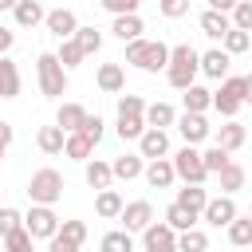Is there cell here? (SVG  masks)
I'll return each instance as SVG.
<instances>
[{"mask_svg": "<svg viewBox=\"0 0 252 252\" xmlns=\"http://www.w3.org/2000/svg\"><path fill=\"white\" fill-rule=\"evenodd\" d=\"M47 252H79V244H71V240H63L59 232L47 240Z\"/></svg>", "mask_w": 252, "mask_h": 252, "instance_id": "c3c4849f", "label": "cell"}, {"mask_svg": "<svg viewBox=\"0 0 252 252\" xmlns=\"http://www.w3.org/2000/svg\"><path fill=\"white\" fill-rule=\"evenodd\" d=\"M138 154H142L146 161L165 158V154H169V134H165V130H146V134L138 138Z\"/></svg>", "mask_w": 252, "mask_h": 252, "instance_id": "9a60e30c", "label": "cell"}, {"mask_svg": "<svg viewBox=\"0 0 252 252\" xmlns=\"http://www.w3.org/2000/svg\"><path fill=\"white\" fill-rule=\"evenodd\" d=\"M24 228H28L32 240H51V236L59 232V217H55L51 205H32V209L24 213Z\"/></svg>", "mask_w": 252, "mask_h": 252, "instance_id": "ba28073f", "label": "cell"}, {"mask_svg": "<svg viewBox=\"0 0 252 252\" xmlns=\"http://www.w3.org/2000/svg\"><path fill=\"white\" fill-rule=\"evenodd\" d=\"M248 220H252V205H248Z\"/></svg>", "mask_w": 252, "mask_h": 252, "instance_id": "9f6ffc18", "label": "cell"}, {"mask_svg": "<svg viewBox=\"0 0 252 252\" xmlns=\"http://www.w3.org/2000/svg\"><path fill=\"white\" fill-rule=\"evenodd\" d=\"M177 134L185 138V146H201V142L213 134V126H209L205 114H189V110H185V114L177 118Z\"/></svg>", "mask_w": 252, "mask_h": 252, "instance_id": "7c38bea8", "label": "cell"}, {"mask_svg": "<svg viewBox=\"0 0 252 252\" xmlns=\"http://www.w3.org/2000/svg\"><path fill=\"white\" fill-rule=\"evenodd\" d=\"M98 248H102V252H134V236H130L126 228H114V232H106V236L98 240Z\"/></svg>", "mask_w": 252, "mask_h": 252, "instance_id": "8d00e7d4", "label": "cell"}, {"mask_svg": "<svg viewBox=\"0 0 252 252\" xmlns=\"http://www.w3.org/2000/svg\"><path fill=\"white\" fill-rule=\"evenodd\" d=\"M20 224H24V213L12 209V205H0V240H4L8 232H16Z\"/></svg>", "mask_w": 252, "mask_h": 252, "instance_id": "ee69618b", "label": "cell"}, {"mask_svg": "<svg viewBox=\"0 0 252 252\" xmlns=\"http://www.w3.org/2000/svg\"><path fill=\"white\" fill-rule=\"evenodd\" d=\"M177 252H209V232H201V228L177 232Z\"/></svg>", "mask_w": 252, "mask_h": 252, "instance_id": "d590c367", "label": "cell"}, {"mask_svg": "<svg viewBox=\"0 0 252 252\" xmlns=\"http://www.w3.org/2000/svg\"><path fill=\"white\" fill-rule=\"evenodd\" d=\"M165 224H169L173 232H189V228H197V213H189V209H181V205H169V209H165Z\"/></svg>", "mask_w": 252, "mask_h": 252, "instance_id": "836d02e7", "label": "cell"}, {"mask_svg": "<svg viewBox=\"0 0 252 252\" xmlns=\"http://www.w3.org/2000/svg\"><path fill=\"white\" fill-rule=\"evenodd\" d=\"M122 193L118 189H98L94 193V213L102 217V220H118V213H122Z\"/></svg>", "mask_w": 252, "mask_h": 252, "instance_id": "7402d4cb", "label": "cell"}, {"mask_svg": "<svg viewBox=\"0 0 252 252\" xmlns=\"http://www.w3.org/2000/svg\"><path fill=\"white\" fill-rule=\"evenodd\" d=\"M20 87H24L20 67L4 55V59H0V98H16V94H20Z\"/></svg>", "mask_w": 252, "mask_h": 252, "instance_id": "d4e9b609", "label": "cell"}, {"mask_svg": "<svg viewBox=\"0 0 252 252\" xmlns=\"http://www.w3.org/2000/svg\"><path fill=\"white\" fill-rule=\"evenodd\" d=\"M244 142H248V130H244L236 118H228V122L217 130V142H213V146H220V150H228V154H232V150H240Z\"/></svg>", "mask_w": 252, "mask_h": 252, "instance_id": "44dd1931", "label": "cell"}, {"mask_svg": "<svg viewBox=\"0 0 252 252\" xmlns=\"http://www.w3.org/2000/svg\"><path fill=\"white\" fill-rule=\"evenodd\" d=\"M201 217H205V224H213V228H228L236 217H240V209H236V201L232 197H209V205L201 209Z\"/></svg>", "mask_w": 252, "mask_h": 252, "instance_id": "9c48e42d", "label": "cell"}, {"mask_svg": "<svg viewBox=\"0 0 252 252\" xmlns=\"http://www.w3.org/2000/svg\"><path fill=\"white\" fill-rule=\"evenodd\" d=\"M63 154L71 158V161H91V154H94V142L87 138V134H67V142H63Z\"/></svg>", "mask_w": 252, "mask_h": 252, "instance_id": "4dcf8cb0", "label": "cell"}, {"mask_svg": "<svg viewBox=\"0 0 252 252\" xmlns=\"http://www.w3.org/2000/svg\"><path fill=\"white\" fill-rule=\"evenodd\" d=\"M142 169H146V158H142V154H118V158L110 161L114 181H134V177H142Z\"/></svg>", "mask_w": 252, "mask_h": 252, "instance_id": "e0dca14e", "label": "cell"}, {"mask_svg": "<svg viewBox=\"0 0 252 252\" xmlns=\"http://www.w3.org/2000/svg\"><path fill=\"white\" fill-rule=\"evenodd\" d=\"M12 138H16V130H12V122H0V146H4V150L12 146Z\"/></svg>", "mask_w": 252, "mask_h": 252, "instance_id": "f907efd6", "label": "cell"}, {"mask_svg": "<svg viewBox=\"0 0 252 252\" xmlns=\"http://www.w3.org/2000/svg\"><path fill=\"white\" fill-rule=\"evenodd\" d=\"M224 232H228V240H232L236 248H252V220H248V213H240Z\"/></svg>", "mask_w": 252, "mask_h": 252, "instance_id": "e575fe53", "label": "cell"}, {"mask_svg": "<svg viewBox=\"0 0 252 252\" xmlns=\"http://www.w3.org/2000/svg\"><path fill=\"white\" fill-rule=\"evenodd\" d=\"M63 173L59 169H51V165H43V169H35L32 177H28V197H32V205H55L59 197H63Z\"/></svg>", "mask_w": 252, "mask_h": 252, "instance_id": "5b68a950", "label": "cell"}, {"mask_svg": "<svg viewBox=\"0 0 252 252\" xmlns=\"http://www.w3.org/2000/svg\"><path fill=\"white\" fill-rule=\"evenodd\" d=\"M248 47H252V35H248V32H236V28L220 39V51H228V55H244Z\"/></svg>", "mask_w": 252, "mask_h": 252, "instance_id": "ab89813d", "label": "cell"}, {"mask_svg": "<svg viewBox=\"0 0 252 252\" xmlns=\"http://www.w3.org/2000/svg\"><path fill=\"white\" fill-rule=\"evenodd\" d=\"M142 177H146V185H150V189H169V185L177 181V173H173V161H169V158L150 161V165L142 169Z\"/></svg>", "mask_w": 252, "mask_h": 252, "instance_id": "2e32d148", "label": "cell"}, {"mask_svg": "<svg viewBox=\"0 0 252 252\" xmlns=\"http://www.w3.org/2000/svg\"><path fill=\"white\" fill-rule=\"evenodd\" d=\"M55 59L63 63V71H75V67H79L87 55L79 51V43H75V39H59V51H55Z\"/></svg>", "mask_w": 252, "mask_h": 252, "instance_id": "74e56055", "label": "cell"}, {"mask_svg": "<svg viewBox=\"0 0 252 252\" xmlns=\"http://www.w3.org/2000/svg\"><path fill=\"white\" fill-rule=\"evenodd\" d=\"M228 20H232L236 32H248L252 35V0H236V8L228 12Z\"/></svg>", "mask_w": 252, "mask_h": 252, "instance_id": "60d3db41", "label": "cell"}, {"mask_svg": "<svg viewBox=\"0 0 252 252\" xmlns=\"http://www.w3.org/2000/svg\"><path fill=\"white\" fill-rule=\"evenodd\" d=\"M0 161H4V146H0Z\"/></svg>", "mask_w": 252, "mask_h": 252, "instance_id": "11a10c76", "label": "cell"}, {"mask_svg": "<svg viewBox=\"0 0 252 252\" xmlns=\"http://www.w3.org/2000/svg\"><path fill=\"white\" fill-rule=\"evenodd\" d=\"M181 102H185V110H189V114H205V110L213 106V91H209V87H201V83H193V87H185V91H181Z\"/></svg>", "mask_w": 252, "mask_h": 252, "instance_id": "603a6c76", "label": "cell"}, {"mask_svg": "<svg viewBox=\"0 0 252 252\" xmlns=\"http://www.w3.org/2000/svg\"><path fill=\"white\" fill-rule=\"evenodd\" d=\"M118 138L122 142H138L146 134V102L142 94H122L118 98Z\"/></svg>", "mask_w": 252, "mask_h": 252, "instance_id": "7a4b0ae2", "label": "cell"}, {"mask_svg": "<svg viewBox=\"0 0 252 252\" xmlns=\"http://www.w3.org/2000/svg\"><path fill=\"white\" fill-rule=\"evenodd\" d=\"M173 122H177V110L169 102H150L146 106V130H165Z\"/></svg>", "mask_w": 252, "mask_h": 252, "instance_id": "4316f807", "label": "cell"}, {"mask_svg": "<svg viewBox=\"0 0 252 252\" xmlns=\"http://www.w3.org/2000/svg\"><path fill=\"white\" fill-rule=\"evenodd\" d=\"M158 12L165 20H181V16H189V0H158Z\"/></svg>", "mask_w": 252, "mask_h": 252, "instance_id": "f6af8a7d", "label": "cell"}, {"mask_svg": "<svg viewBox=\"0 0 252 252\" xmlns=\"http://www.w3.org/2000/svg\"><path fill=\"white\" fill-rule=\"evenodd\" d=\"M35 79H39V91H43L47 98L67 94V71H63V63L55 59V51H39V55H35Z\"/></svg>", "mask_w": 252, "mask_h": 252, "instance_id": "277c9868", "label": "cell"}, {"mask_svg": "<svg viewBox=\"0 0 252 252\" xmlns=\"http://www.w3.org/2000/svg\"><path fill=\"white\" fill-rule=\"evenodd\" d=\"M126 63H134L138 71H165L169 47L161 39H134V43H126Z\"/></svg>", "mask_w": 252, "mask_h": 252, "instance_id": "3957f363", "label": "cell"}, {"mask_svg": "<svg viewBox=\"0 0 252 252\" xmlns=\"http://www.w3.org/2000/svg\"><path fill=\"white\" fill-rule=\"evenodd\" d=\"M142 248L146 252H177V232L165 220H154L150 228H142Z\"/></svg>", "mask_w": 252, "mask_h": 252, "instance_id": "30bf717a", "label": "cell"}, {"mask_svg": "<svg viewBox=\"0 0 252 252\" xmlns=\"http://www.w3.org/2000/svg\"><path fill=\"white\" fill-rule=\"evenodd\" d=\"M83 177H87V185H91V189H110V185H114V173H110V161H102V158H94V161H87V169H83Z\"/></svg>", "mask_w": 252, "mask_h": 252, "instance_id": "83f0119b", "label": "cell"}, {"mask_svg": "<svg viewBox=\"0 0 252 252\" xmlns=\"http://www.w3.org/2000/svg\"><path fill=\"white\" fill-rule=\"evenodd\" d=\"M197 75H201V51H197L193 43H177V47H169V63H165V79H169V87L185 91V87L197 83Z\"/></svg>", "mask_w": 252, "mask_h": 252, "instance_id": "6da1fadb", "label": "cell"}, {"mask_svg": "<svg viewBox=\"0 0 252 252\" xmlns=\"http://www.w3.org/2000/svg\"><path fill=\"white\" fill-rule=\"evenodd\" d=\"M244 106H252V75H244Z\"/></svg>", "mask_w": 252, "mask_h": 252, "instance_id": "f5cc1de1", "label": "cell"}, {"mask_svg": "<svg viewBox=\"0 0 252 252\" xmlns=\"http://www.w3.org/2000/svg\"><path fill=\"white\" fill-rule=\"evenodd\" d=\"M63 142H67V134H63L59 126H39V134H35V146H39L47 158L63 154Z\"/></svg>", "mask_w": 252, "mask_h": 252, "instance_id": "f546056e", "label": "cell"}, {"mask_svg": "<svg viewBox=\"0 0 252 252\" xmlns=\"http://www.w3.org/2000/svg\"><path fill=\"white\" fill-rule=\"evenodd\" d=\"M43 4L39 0H20L16 8H12V20H16V28H35V24H43Z\"/></svg>", "mask_w": 252, "mask_h": 252, "instance_id": "cb8c5ba5", "label": "cell"}, {"mask_svg": "<svg viewBox=\"0 0 252 252\" xmlns=\"http://www.w3.org/2000/svg\"><path fill=\"white\" fill-rule=\"evenodd\" d=\"M16 4H20V0H0V12H4V8H16Z\"/></svg>", "mask_w": 252, "mask_h": 252, "instance_id": "db71d44e", "label": "cell"}, {"mask_svg": "<svg viewBox=\"0 0 252 252\" xmlns=\"http://www.w3.org/2000/svg\"><path fill=\"white\" fill-rule=\"evenodd\" d=\"M228 67H232V55L228 51H220V47H209V51H201V75H209V79H228Z\"/></svg>", "mask_w": 252, "mask_h": 252, "instance_id": "5bb4252c", "label": "cell"}, {"mask_svg": "<svg viewBox=\"0 0 252 252\" xmlns=\"http://www.w3.org/2000/svg\"><path fill=\"white\" fill-rule=\"evenodd\" d=\"M209 8H213V12H232L236 0H209Z\"/></svg>", "mask_w": 252, "mask_h": 252, "instance_id": "816d5d0a", "label": "cell"}, {"mask_svg": "<svg viewBox=\"0 0 252 252\" xmlns=\"http://www.w3.org/2000/svg\"><path fill=\"white\" fill-rule=\"evenodd\" d=\"M79 134H87V138L98 146V142H102V134H106V122H102L98 114H87V122H83V130H79Z\"/></svg>", "mask_w": 252, "mask_h": 252, "instance_id": "bcb514c9", "label": "cell"}, {"mask_svg": "<svg viewBox=\"0 0 252 252\" xmlns=\"http://www.w3.org/2000/svg\"><path fill=\"white\" fill-rule=\"evenodd\" d=\"M83 122H87V106H79V102H63V106L55 110V126H59L63 134L83 130Z\"/></svg>", "mask_w": 252, "mask_h": 252, "instance_id": "ac0fdd59", "label": "cell"}, {"mask_svg": "<svg viewBox=\"0 0 252 252\" xmlns=\"http://www.w3.org/2000/svg\"><path fill=\"white\" fill-rule=\"evenodd\" d=\"M43 28H47L55 39H71V35L79 32V20H75L71 8H51V12L43 16Z\"/></svg>", "mask_w": 252, "mask_h": 252, "instance_id": "4fadbf2b", "label": "cell"}, {"mask_svg": "<svg viewBox=\"0 0 252 252\" xmlns=\"http://www.w3.org/2000/svg\"><path fill=\"white\" fill-rule=\"evenodd\" d=\"M217 181H220V193H224V197H232L236 189H244L248 173H244V165H240V161H228V165L217 173Z\"/></svg>", "mask_w": 252, "mask_h": 252, "instance_id": "f1b7e54d", "label": "cell"}, {"mask_svg": "<svg viewBox=\"0 0 252 252\" xmlns=\"http://www.w3.org/2000/svg\"><path fill=\"white\" fill-rule=\"evenodd\" d=\"M12 43H16V32H8V28L0 24V59H4L8 51H12Z\"/></svg>", "mask_w": 252, "mask_h": 252, "instance_id": "681fc988", "label": "cell"}, {"mask_svg": "<svg viewBox=\"0 0 252 252\" xmlns=\"http://www.w3.org/2000/svg\"><path fill=\"white\" fill-rule=\"evenodd\" d=\"M71 39L79 43V51H83V55H98V47H102V32H98V28H91V24H87V28L79 24V32H75Z\"/></svg>", "mask_w": 252, "mask_h": 252, "instance_id": "d6a6232c", "label": "cell"}, {"mask_svg": "<svg viewBox=\"0 0 252 252\" xmlns=\"http://www.w3.org/2000/svg\"><path fill=\"white\" fill-rule=\"evenodd\" d=\"M59 236L83 248V240H87V220H59Z\"/></svg>", "mask_w": 252, "mask_h": 252, "instance_id": "7bdbcfd3", "label": "cell"}, {"mask_svg": "<svg viewBox=\"0 0 252 252\" xmlns=\"http://www.w3.org/2000/svg\"><path fill=\"white\" fill-rule=\"evenodd\" d=\"M173 173L185 181V185H205L209 173H205V161H201V150L197 146H181L173 154Z\"/></svg>", "mask_w": 252, "mask_h": 252, "instance_id": "52a82bcc", "label": "cell"}, {"mask_svg": "<svg viewBox=\"0 0 252 252\" xmlns=\"http://www.w3.org/2000/svg\"><path fill=\"white\" fill-rule=\"evenodd\" d=\"M4 252H35V240L28 236V228L20 224L16 232H8L4 236Z\"/></svg>", "mask_w": 252, "mask_h": 252, "instance_id": "b9f144b4", "label": "cell"}, {"mask_svg": "<svg viewBox=\"0 0 252 252\" xmlns=\"http://www.w3.org/2000/svg\"><path fill=\"white\" fill-rule=\"evenodd\" d=\"M173 205H181V209H189V213L201 217V209L209 205V193H205L201 185H185V189H177V201H173Z\"/></svg>", "mask_w": 252, "mask_h": 252, "instance_id": "1f68e13d", "label": "cell"}, {"mask_svg": "<svg viewBox=\"0 0 252 252\" xmlns=\"http://www.w3.org/2000/svg\"><path fill=\"white\" fill-rule=\"evenodd\" d=\"M94 83H98V91L118 94V91L126 87V71H122V63H102V67H98V75H94Z\"/></svg>", "mask_w": 252, "mask_h": 252, "instance_id": "ffe728a7", "label": "cell"}, {"mask_svg": "<svg viewBox=\"0 0 252 252\" xmlns=\"http://www.w3.org/2000/svg\"><path fill=\"white\" fill-rule=\"evenodd\" d=\"M98 4H102V8L110 12V16H134L142 0H98Z\"/></svg>", "mask_w": 252, "mask_h": 252, "instance_id": "7dc6e473", "label": "cell"}, {"mask_svg": "<svg viewBox=\"0 0 252 252\" xmlns=\"http://www.w3.org/2000/svg\"><path fill=\"white\" fill-rule=\"evenodd\" d=\"M122 43H134V39H142V32H146V24H142V16L134 12V16H114V28H110Z\"/></svg>", "mask_w": 252, "mask_h": 252, "instance_id": "484cf974", "label": "cell"}, {"mask_svg": "<svg viewBox=\"0 0 252 252\" xmlns=\"http://www.w3.org/2000/svg\"><path fill=\"white\" fill-rule=\"evenodd\" d=\"M201 32H205L209 39H224V35L232 32L228 12H213V8H205V12H201Z\"/></svg>", "mask_w": 252, "mask_h": 252, "instance_id": "d6986e66", "label": "cell"}, {"mask_svg": "<svg viewBox=\"0 0 252 252\" xmlns=\"http://www.w3.org/2000/svg\"><path fill=\"white\" fill-rule=\"evenodd\" d=\"M240 106H244V75L220 79V91H213V110H220L224 118H236Z\"/></svg>", "mask_w": 252, "mask_h": 252, "instance_id": "8992f818", "label": "cell"}, {"mask_svg": "<svg viewBox=\"0 0 252 252\" xmlns=\"http://www.w3.org/2000/svg\"><path fill=\"white\" fill-rule=\"evenodd\" d=\"M201 161H205V173L213 177V173H220L232 158H228V150H220V146H209V150H201Z\"/></svg>", "mask_w": 252, "mask_h": 252, "instance_id": "f35d334b", "label": "cell"}, {"mask_svg": "<svg viewBox=\"0 0 252 252\" xmlns=\"http://www.w3.org/2000/svg\"><path fill=\"white\" fill-rule=\"evenodd\" d=\"M118 220H122V228L134 236V232H142V228L154 224V205H150V201H130V205H122Z\"/></svg>", "mask_w": 252, "mask_h": 252, "instance_id": "8fae6325", "label": "cell"}]
</instances>
